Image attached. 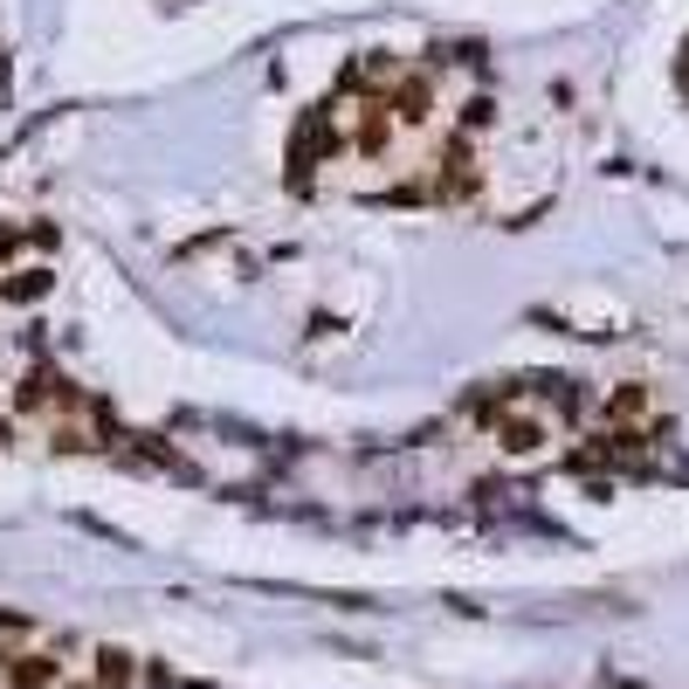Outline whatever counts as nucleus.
I'll return each instance as SVG.
<instances>
[{
    "label": "nucleus",
    "mask_w": 689,
    "mask_h": 689,
    "mask_svg": "<svg viewBox=\"0 0 689 689\" xmlns=\"http://www.w3.org/2000/svg\"><path fill=\"white\" fill-rule=\"evenodd\" d=\"M387 111H393V124H427L435 118V84L421 69H400L387 84Z\"/></svg>",
    "instance_id": "obj_1"
},
{
    "label": "nucleus",
    "mask_w": 689,
    "mask_h": 689,
    "mask_svg": "<svg viewBox=\"0 0 689 689\" xmlns=\"http://www.w3.org/2000/svg\"><path fill=\"white\" fill-rule=\"evenodd\" d=\"M63 682V662L42 655V648H21V655H0V689H56Z\"/></svg>",
    "instance_id": "obj_2"
},
{
    "label": "nucleus",
    "mask_w": 689,
    "mask_h": 689,
    "mask_svg": "<svg viewBox=\"0 0 689 689\" xmlns=\"http://www.w3.org/2000/svg\"><path fill=\"white\" fill-rule=\"evenodd\" d=\"M387 145H393V111H387V97H366L359 124H352V152H366V159H379Z\"/></svg>",
    "instance_id": "obj_3"
},
{
    "label": "nucleus",
    "mask_w": 689,
    "mask_h": 689,
    "mask_svg": "<svg viewBox=\"0 0 689 689\" xmlns=\"http://www.w3.org/2000/svg\"><path fill=\"white\" fill-rule=\"evenodd\" d=\"M48 290H56V269H48V263H29V269L0 276V303H42Z\"/></svg>",
    "instance_id": "obj_4"
},
{
    "label": "nucleus",
    "mask_w": 689,
    "mask_h": 689,
    "mask_svg": "<svg viewBox=\"0 0 689 689\" xmlns=\"http://www.w3.org/2000/svg\"><path fill=\"white\" fill-rule=\"evenodd\" d=\"M497 448L503 455H538L545 448V421L538 414H503L497 421Z\"/></svg>",
    "instance_id": "obj_5"
},
{
    "label": "nucleus",
    "mask_w": 689,
    "mask_h": 689,
    "mask_svg": "<svg viewBox=\"0 0 689 689\" xmlns=\"http://www.w3.org/2000/svg\"><path fill=\"white\" fill-rule=\"evenodd\" d=\"M90 682L97 689H132L138 682V655L132 648H97L90 655Z\"/></svg>",
    "instance_id": "obj_6"
},
{
    "label": "nucleus",
    "mask_w": 689,
    "mask_h": 689,
    "mask_svg": "<svg viewBox=\"0 0 689 689\" xmlns=\"http://www.w3.org/2000/svg\"><path fill=\"white\" fill-rule=\"evenodd\" d=\"M642 414H648V387H642V379H621V387L607 393V421H614V427H634Z\"/></svg>",
    "instance_id": "obj_7"
},
{
    "label": "nucleus",
    "mask_w": 689,
    "mask_h": 689,
    "mask_svg": "<svg viewBox=\"0 0 689 689\" xmlns=\"http://www.w3.org/2000/svg\"><path fill=\"white\" fill-rule=\"evenodd\" d=\"M490 124H497V97H469V104H463V138L490 132Z\"/></svg>",
    "instance_id": "obj_8"
},
{
    "label": "nucleus",
    "mask_w": 689,
    "mask_h": 689,
    "mask_svg": "<svg viewBox=\"0 0 689 689\" xmlns=\"http://www.w3.org/2000/svg\"><path fill=\"white\" fill-rule=\"evenodd\" d=\"M338 97H373V76H366V63H345V69H338Z\"/></svg>",
    "instance_id": "obj_9"
},
{
    "label": "nucleus",
    "mask_w": 689,
    "mask_h": 689,
    "mask_svg": "<svg viewBox=\"0 0 689 689\" xmlns=\"http://www.w3.org/2000/svg\"><path fill=\"white\" fill-rule=\"evenodd\" d=\"M56 689H97V682H69V676H63V682H56Z\"/></svg>",
    "instance_id": "obj_10"
}]
</instances>
